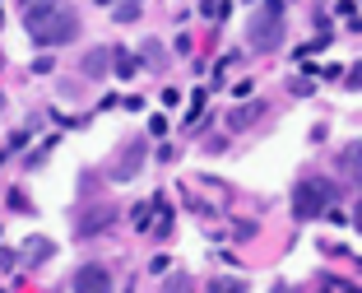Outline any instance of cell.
Wrapping results in <instances>:
<instances>
[{"label": "cell", "instance_id": "7a4b0ae2", "mask_svg": "<svg viewBox=\"0 0 362 293\" xmlns=\"http://www.w3.org/2000/svg\"><path fill=\"white\" fill-rule=\"evenodd\" d=\"M246 38H251L256 52H274V47L284 42V0H265V5H256Z\"/></svg>", "mask_w": 362, "mask_h": 293}, {"label": "cell", "instance_id": "5b68a950", "mask_svg": "<svg viewBox=\"0 0 362 293\" xmlns=\"http://www.w3.org/2000/svg\"><path fill=\"white\" fill-rule=\"evenodd\" d=\"M75 293H112V275H107V265H79V270H75Z\"/></svg>", "mask_w": 362, "mask_h": 293}, {"label": "cell", "instance_id": "ba28073f", "mask_svg": "<svg viewBox=\"0 0 362 293\" xmlns=\"http://www.w3.org/2000/svg\"><path fill=\"white\" fill-rule=\"evenodd\" d=\"M153 214H158V200H149V205H135V228H139V233H144V228L153 233Z\"/></svg>", "mask_w": 362, "mask_h": 293}, {"label": "cell", "instance_id": "e0dca14e", "mask_svg": "<svg viewBox=\"0 0 362 293\" xmlns=\"http://www.w3.org/2000/svg\"><path fill=\"white\" fill-rule=\"evenodd\" d=\"M353 224H358V233H362V200H358V209H353Z\"/></svg>", "mask_w": 362, "mask_h": 293}, {"label": "cell", "instance_id": "8992f818", "mask_svg": "<svg viewBox=\"0 0 362 293\" xmlns=\"http://www.w3.org/2000/svg\"><path fill=\"white\" fill-rule=\"evenodd\" d=\"M112 219H117V209H112V205H98V209H88V214L79 219V238H93V233H103V228L112 224Z\"/></svg>", "mask_w": 362, "mask_h": 293}, {"label": "cell", "instance_id": "7c38bea8", "mask_svg": "<svg viewBox=\"0 0 362 293\" xmlns=\"http://www.w3.org/2000/svg\"><path fill=\"white\" fill-rule=\"evenodd\" d=\"M117 19H121V23L139 19V5H135V0H121V5H117Z\"/></svg>", "mask_w": 362, "mask_h": 293}, {"label": "cell", "instance_id": "3957f363", "mask_svg": "<svg viewBox=\"0 0 362 293\" xmlns=\"http://www.w3.org/2000/svg\"><path fill=\"white\" fill-rule=\"evenodd\" d=\"M334 205V186L320 182V177H307V182L293 186V219H316Z\"/></svg>", "mask_w": 362, "mask_h": 293}, {"label": "cell", "instance_id": "2e32d148", "mask_svg": "<svg viewBox=\"0 0 362 293\" xmlns=\"http://www.w3.org/2000/svg\"><path fill=\"white\" fill-rule=\"evenodd\" d=\"M214 293H242V284H214Z\"/></svg>", "mask_w": 362, "mask_h": 293}, {"label": "cell", "instance_id": "9a60e30c", "mask_svg": "<svg viewBox=\"0 0 362 293\" xmlns=\"http://www.w3.org/2000/svg\"><path fill=\"white\" fill-rule=\"evenodd\" d=\"M349 88H362V65H353V70H349Z\"/></svg>", "mask_w": 362, "mask_h": 293}, {"label": "cell", "instance_id": "4fadbf2b", "mask_svg": "<svg viewBox=\"0 0 362 293\" xmlns=\"http://www.w3.org/2000/svg\"><path fill=\"white\" fill-rule=\"evenodd\" d=\"M47 251H52V242H28V247H23V256H28V260H42Z\"/></svg>", "mask_w": 362, "mask_h": 293}, {"label": "cell", "instance_id": "277c9868", "mask_svg": "<svg viewBox=\"0 0 362 293\" xmlns=\"http://www.w3.org/2000/svg\"><path fill=\"white\" fill-rule=\"evenodd\" d=\"M144 140H126L121 144V154L112 163H107V177H112V182H130V177L139 173V168H144Z\"/></svg>", "mask_w": 362, "mask_h": 293}, {"label": "cell", "instance_id": "8fae6325", "mask_svg": "<svg viewBox=\"0 0 362 293\" xmlns=\"http://www.w3.org/2000/svg\"><path fill=\"white\" fill-rule=\"evenodd\" d=\"M84 70H88V75H107V52H88Z\"/></svg>", "mask_w": 362, "mask_h": 293}, {"label": "cell", "instance_id": "52a82bcc", "mask_svg": "<svg viewBox=\"0 0 362 293\" xmlns=\"http://www.w3.org/2000/svg\"><path fill=\"white\" fill-rule=\"evenodd\" d=\"M339 173L349 182H362V144H344L339 149Z\"/></svg>", "mask_w": 362, "mask_h": 293}, {"label": "cell", "instance_id": "30bf717a", "mask_svg": "<svg viewBox=\"0 0 362 293\" xmlns=\"http://www.w3.org/2000/svg\"><path fill=\"white\" fill-rule=\"evenodd\" d=\"M260 117H265V108H260V103H256V108H237L233 112V126L242 130V126H251V121H260Z\"/></svg>", "mask_w": 362, "mask_h": 293}, {"label": "cell", "instance_id": "9c48e42d", "mask_svg": "<svg viewBox=\"0 0 362 293\" xmlns=\"http://www.w3.org/2000/svg\"><path fill=\"white\" fill-rule=\"evenodd\" d=\"M112 61H117V75H121V79H130V75L139 70V61H135L130 52H112Z\"/></svg>", "mask_w": 362, "mask_h": 293}, {"label": "cell", "instance_id": "5bb4252c", "mask_svg": "<svg viewBox=\"0 0 362 293\" xmlns=\"http://www.w3.org/2000/svg\"><path fill=\"white\" fill-rule=\"evenodd\" d=\"M191 289H195V284L186 280V275H177V280H168V293H191Z\"/></svg>", "mask_w": 362, "mask_h": 293}, {"label": "cell", "instance_id": "6da1fadb", "mask_svg": "<svg viewBox=\"0 0 362 293\" xmlns=\"http://www.w3.org/2000/svg\"><path fill=\"white\" fill-rule=\"evenodd\" d=\"M23 28H28L33 47H61L79 33V19L61 0H28L23 5Z\"/></svg>", "mask_w": 362, "mask_h": 293}]
</instances>
